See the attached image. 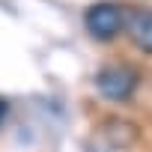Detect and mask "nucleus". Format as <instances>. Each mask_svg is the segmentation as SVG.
<instances>
[{
  "label": "nucleus",
  "instance_id": "1",
  "mask_svg": "<svg viewBox=\"0 0 152 152\" xmlns=\"http://www.w3.org/2000/svg\"><path fill=\"white\" fill-rule=\"evenodd\" d=\"M140 84V72L128 63H110L104 69H99L96 75V90L102 99L107 102H125L131 99V93Z\"/></svg>",
  "mask_w": 152,
  "mask_h": 152
},
{
  "label": "nucleus",
  "instance_id": "2",
  "mask_svg": "<svg viewBox=\"0 0 152 152\" xmlns=\"http://www.w3.org/2000/svg\"><path fill=\"white\" fill-rule=\"evenodd\" d=\"M84 27L96 42H110L125 30V9L113 0H99L84 12Z\"/></svg>",
  "mask_w": 152,
  "mask_h": 152
},
{
  "label": "nucleus",
  "instance_id": "3",
  "mask_svg": "<svg viewBox=\"0 0 152 152\" xmlns=\"http://www.w3.org/2000/svg\"><path fill=\"white\" fill-rule=\"evenodd\" d=\"M125 30L131 36V42L152 54V6H131L125 9Z\"/></svg>",
  "mask_w": 152,
  "mask_h": 152
},
{
  "label": "nucleus",
  "instance_id": "4",
  "mask_svg": "<svg viewBox=\"0 0 152 152\" xmlns=\"http://www.w3.org/2000/svg\"><path fill=\"white\" fill-rule=\"evenodd\" d=\"M6 116H9V102H6V99H0V125H3Z\"/></svg>",
  "mask_w": 152,
  "mask_h": 152
}]
</instances>
